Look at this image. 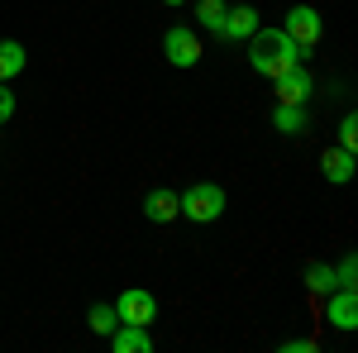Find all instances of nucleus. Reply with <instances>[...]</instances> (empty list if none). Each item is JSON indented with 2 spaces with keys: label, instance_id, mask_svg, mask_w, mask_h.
<instances>
[{
  "label": "nucleus",
  "instance_id": "obj_11",
  "mask_svg": "<svg viewBox=\"0 0 358 353\" xmlns=\"http://www.w3.org/2000/svg\"><path fill=\"white\" fill-rule=\"evenodd\" d=\"M320 167H325V177H330L334 187H344V182H354V153H349V148H339V143L320 153Z\"/></svg>",
  "mask_w": 358,
  "mask_h": 353
},
{
  "label": "nucleus",
  "instance_id": "obj_12",
  "mask_svg": "<svg viewBox=\"0 0 358 353\" xmlns=\"http://www.w3.org/2000/svg\"><path fill=\"white\" fill-rule=\"evenodd\" d=\"M273 129L277 134H306V106H282V101H277Z\"/></svg>",
  "mask_w": 358,
  "mask_h": 353
},
{
  "label": "nucleus",
  "instance_id": "obj_5",
  "mask_svg": "<svg viewBox=\"0 0 358 353\" xmlns=\"http://www.w3.org/2000/svg\"><path fill=\"white\" fill-rule=\"evenodd\" d=\"M163 53H167L172 67H196V62H201V38H196L187 24H172L163 34Z\"/></svg>",
  "mask_w": 358,
  "mask_h": 353
},
{
  "label": "nucleus",
  "instance_id": "obj_3",
  "mask_svg": "<svg viewBox=\"0 0 358 353\" xmlns=\"http://www.w3.org/2000/svg\"><path fill=\"white\" fill-rule=\"evenodd\" d=\"M115 315H120V325H153L158 320V301H153V291H143V287H129V291H120V301H115Z\"/></svg>",
  "mask_w": 358,
  "mask_h": 353
},
{
  "label": "nucleus",
  "instance_id": "obj_21",
  "mask_svg": "<svg viewBox=\"0 0 358 353\" xmlns=\"http://www.w3.org/2000/svg\"><path fill=\"white\" fill-rule=\"evenodd\" d=\"M163 5H182V0H163Z\"/></svg>",
  "mask_w": 358,
  "mask_h": 353
},
{
  "label": "nucleus",
  "instance_id": "obj_2",
  "mask_svg": "<svg viewBox=\"0 0 358 353\" xmlns=\"http://www.w3.org/2000/svg\"><path fill=\"white\" fill-rule=\"evenodd\" d=\"M177 206H182V215H187V219L210 224V219L224 215V191L215 187V182H196V187H187L182 196H177Z\"/></svg>",
  "mask_w": 358,
  "mask_h": 353
},
{
  "label": "nucleus",
  "instance_id": "obj_19",
  "mask_svg": "<svg viewBox=\"0 0 358 353\" xmlns=\"http://www.w3.org/2000/svg\"><path fill=\"white\" fill-rule=\"evenodd\" d=\"M10 115H15V96H10V91H5V82H0V124H5V120H10Z\"/></svg>",
  "mask_w": 358,
  "mask_h": 353
},
{
  "label": "nucleus",
  "instance_id": "obj_10",
  "mask_svg": "<svg viewBox=\"0 0 358 353\" xmlns=\"http://www.w3.org/2000/svg\"><path fill=\"white\" fill-rule=\"evenodd\" d=\"M258 29V10L253 5H234V10H224V24H220V34L224 38H234V43H244L248 34Z\"/></svg>",
  "mask_w": 358,
  "mask_h": 353
},
{
  "label": "nucleus",
  "instance_id": "obj_18",
  "mask_svg": "<svg viewBox=\"0 0 358 353\" xmlns=\"http://www.w3.org/2000/svg\"><path fill=\"white\" fill-rule=\"evenodd\" d=\"M334 282H339V287H358V258H354V253L334 268Z\"/></svg>",
  "mask_w": 358,
  "mask_h": 353
},
{
  "label": "nucleus",
  "instance_id": "obj_16",
  "mask_svg": "<svg viewBox=\"0 0 358 353\" xmlns=\"http://www.w3.org/2000/svg\"><path fill=\"white\" fill-rule=\"evenodd\" d=\"M86 325L96 329V334H110L120 325V315H115V305H91V315H86Z\"/></svg>",
  "mask_w": 358,
  "mask_h": 353
},
{
  "label": "nucleus",
  "instance_id": "obj_4",
  "mask_svg": "<svg viewBox=\"0 0 358 353\" xmlns=\"http://www.w3.org/2000/svg\"><path fill=\"white\" fill-rule=\"evenodd\" d=\"M282 29H287V38L301 48V57L310 53L315 43H320V15H315L310 5H292V10H287V24H282Z\"/></svg>",
  "mask_w": 358,
  "mask_h": 353
},
{
  "label": "nucleus",
  "instance_id": "obj_6",
  "mask_svg": "<svg viewBox=\"0 0 358 353\" xmlns=\"http://www.w3.org/2000/svg\"><path fill=\"white\" fill-rule=\"evenodd\" d=\"M273 86H277V101H282V106H306L310 91H315V82H310V72H306L301 62L287 67L282 77H273Z\"/></svg>",
  "mask_w": 358,
  "mask_h": 353
},
{
  "label": "nucleus",
  "instance_id": "obj_20",
  "mask_svg": "<svg viewBox=\"0 0 358 353\" xmlns=\"http://www.w3.org/2000/svg\"><path fill=\"white\" fill-rule=\"evenodd\" d=\"M282 349H287V353H310V349H315V344H310V339H287Z\"/></svg>",
  "mask_w": 358,
  "mask_h": 353
},
{
  "label": "nucleus",
  "instance_id": "obj_8",
  "mask_svg": "<svg viewBox=\"0 0 358 353\" xmlns=\"http://www.w3.org/2000/svg\"><path fill=\"white\" fill-rule=\"evenodd\" d=\"M143 215L153 219V224H167V219H177V215H182V206H177V191L153 187L148 196H143Z\"/></svg>",
  "mask_w": 358,
  "mask_h": 353
},
{
  "label": "nucleus",
  "instance_id": "obj_9",
  "mask_svg": "<svg viewBox=\"0 0 358 353\" xmlns=\"http://www.w3.org/2000/svg\"><path fill=\"white\" fill-rule=\"evenodd\" d=\"M110 349L115 353H153L148 325H115L110 329Z\"/></svg>",
  "mask_w": 358,
  "mask_h": 353
},
{
  "label": "nucleus",
  "instance_id": "obj_13",
  "mask_svg": "<svg viewBox=\"0 0 358 353\" xmlns=\"http://www.w3.org/2000/svg\"><path fill=\"white\" fill-rule=\"evenodd\" d=\"M20 72H24V43H15V38H0V82L20 77Z\"/></svg>",
  "mask_w": 358,
  "mask_h": 353
},
{
  "label": "nucleus",
  "instance_id": "obj_17",
  "mask_svg": "<svg viewBox=\"0 0 358 353\" xmlns=\"http://www.w3.org/2000/svg\"><path fill=\"white\" fill-rule=\"evenodd\" d=\"M339 148H349V153L358 148V115H354V110L339 120Z\"/></svg>",
  "mask_w": 358,
  "mask_h": 353
},
{
  "label": "nucleus",
  "instance_id": "obj_1",
  "mask_svg": "<svg viewBox=\"0 0 358 353\" xmlns=\"http://www.w3.org/2000/svg\"><path fill=\"white\" fill-rule=\"evenodd\" d=\"M244 43H248V62H253V72H258V77H268V82L282 77L287 67H296V62H301V48L287 38V29H253Z\"/></svg>",
  "mask_w": 358,
  "mask_h": 353
},
{
  "label": "nucleus",
  "instance_id": "obj_15",
  "mask_svg": "<svg viewBox=\"0 0 358 353\" xmlns=\"http://www.w3.org/2000/svg\"><path fill=\"white\" fill-rule=\"evenodd\" d=\"M224 0H196V20H201V29H215L220 34V24H224Z\"/></svg>",
  "mask_w": 358,
  "mask_h": 353
},
{
  "label": "nucleus",
  "instance_id": "obj_14",
  "mask_svg": "<svg viewBox=\"0 0 358 353\" xmlns=\"http://www.w3.org/2000/svg\"><path fill=\"white\" fill-rule=\"evenodd\" d=\"M306 287H310L315 296H330L334 287H339V282H334V268L330 263H310V268H306Z\"/></svg>",
  "mask_w": 358,
  "mask_h": 353
},
{
  "label": "nucleus",
  "instance_id": "obj_7",
  "mask_svg": "<svg viewBox=\"0 0 358 353\" xmlns=\"http://www.w3.org/2000/svg\"><path fill=\"white\" fill-rule=\"evenodd\" d=\"M325 315H330L334 329H354L358 325V291H354V287H334V291H330V310H325Z\"/></svg>",
  "mask_w": 358,
  "mask_h": 353
}]
</instances>
